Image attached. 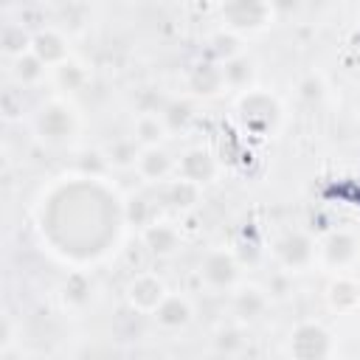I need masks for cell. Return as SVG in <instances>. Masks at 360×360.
I'll return each mask as SVG.
<instances>
[{"label": "cell", "mask_w": 360, "mask_h": 360, "mask_svg": "<svg viewBox=\"0 0 360 360\" xmlns=\"http://www.w3.org/2000/svg\"><path fill=\"white\" fill-rule=\"evenodd\" d=\"M222 20L233 31H259L270 20L267 0H222Z\"/></svg>", "instance_id": "2"}, {"label": "cell", "mask_w": 360, "mask_h": 360, "mask_svg": "<svg viewBox=\"0 0 360 360\" xmlns=\"http://www.w3.org/2000/svg\"><path fill=\"white\" fill-rule=\"evenodd\" d=\"M141 152H138V146H135V141H112L110 146H107V160L112 163V166H129V163H135V158H138Z\"/></svg>", "instance_id": "28"}, {"label": "cell", "mask_w": 360, "mask_h": 360, "mask_svg": "<svg viewBox=\"0 0 360 360\" xmlns=\"http://www.w3.org/2000/svg\"><path fill=\"white\" fill-rule=\"evenodd\" d=\"M90 290H93V284H90V278L84 273H70L65 278V284H62V298L70 307H82L90 298Z\"/></svg>", "instance_id": "25"}, {"label": "cell", "mask_w": 360, "mask_h": 360, "mask_svg": "<svg viewBox=\"0 0 360 360\" xmlns=\"http://www.w3.org/2000/svg\"><path fill=\"white\" fill-rule=\"evenodd\" d=\"M31 51L45 65H62L68 59V42L59 31H37L31 37Z\"/></svg>", "instance_id": "10"}, {"label": "cell", "mask_w": 360, "mask_h": 360, "mask_svg": "<svg viewBox=\"0 0 360 360\" xmlns=\"http://www.w3.org/2000/svg\"><path fill=\"white\" fill-rule=\"evenodd\" d=\"M267 292H270V295H278V298L287 295V292H290V281H287V276H281V273L273 276L270 284H267Z\"/></svg>", "instance_id": "33"}, {"label": "cell", "mask_w": 360, "mask_h": 360, "mask_svg": "<svg viewBox=\"0 0 360 360\" xmlns=\"http://www.w3.org/2000/svg\"><path fill=\"white\" fill-rule=\"evenodd\" d=\"M166 101H169V98H163V96H160L155 87H146V90H141V93L135 96V107H138L143 115H155V112H163Z\"/></svg>", "instance_id": "29"}, {"label": "cell", "mask_w": 360, "mask_h": 360, "mask_svg": "<svg viewBox=\"0 0 360 360\" xmlns=\"http://www.w3.org/2000/svg\"><path fill=\"white\" fill-rule=\"evenodd\" d=\"M84 82H87V70H84L79 62L65 59L62 65H56V84H59L62 90L76 93V90H82V87H84Z\"/></svg>", "instance_id": "24"}, {"label": "cell", "mask_w": 360, "mask_h": 360, "mask_svg": "<svg viewBox=\"0 0 360 360\" xmlns=\"http://www.w3.org/2000/svg\"><path fill=\"white\" fill-rule=\"evenodd\" d=\"M222 84H225V73H222V65L214 59L197 62L188 70V90L194 96H217L222 90Z\"/></svg>", "instance_id": "8"}, {"label": "cell", "mask_w": 360, "mask_h": 360, "mask_svg": "<svg viewBox=\"0 0 360 360\" xmlns=\"http://www.w3.org/2000/svg\"><path fill=\"white\" fill-rule=\"evenodd\" d=\"M290 352L298 360H318L332 354V335L321 323H298L290 335Z\"/></svg>", "instance_id": "3"}, {"label": "cell", "mask_w": 360, "mask_h": 360, "mask_svg": "<svg viewBox=\"0 0 360 360\" xmlns=\"http://www.w3.org/2000/svg\"><path fill=\"white\" fill-rule=\"evenodd\" d=\"M267 6H270V11L290 14V11H295V8L301 6V0H267Z\"/></svg>", "instance_id": "34"}, {"label": "cell", "mask_w": 360, "mask_h": 360, "mask_svg": "<svg viewBox=\"0 0 360 360\" xmlns=\"http://www.w3.org/2000/svg\"><path fill=\"white\" fill-rule=\"evenodd\" d=\"M239 115L253 132H264L278 118V101L264 90H248L239 98Z\"/></svg>", "instance_id": "4"}, {"label": "cell", "mask_w": 360, "mask_h": 360, "mask_svg": "<svg viewBox=\"0 0 360 360\" xmlns=\"http://www.w3.org/2000/svg\"><path fill=\"white\" fill-rule=\"evenodd\" d=\"M155 318H158V323L166 326V329H180V326H186V323L191 321V307H188V301L180 298V295H166V298L158 304Z\"/></svg>", "instance_id": "15"}, {"label": "cell", "mask_w": 360, "mask_h": 360, "mask_svg": "<svg viewBox=\"0 0 360 360\" xmlns=\"http://www.w3.org/2000/svg\"><path fill=\"white\" fill-rule=\"evenodd\" d=\"M214 174H217V160H214V155L208 149L194 146L180 158V177L202 186V183H211Z\"/></svg>", "instance_id": "9"}, {"label": "cell", "mask_w": 360, "mask_h": 360, "mask_svg": "<svg viewBox=\"0 0 360 360\" xmlns=\"http://www.w3.org/2000/svg\"><path fill=\"white\" fill-rule=\"evenodd\" d=\"M197 200H200V186L191 183V180H186V177L172 180L163 188V202L172 205V208H177V211H188L191 205H197Z\"/></svg>", "instance_id": "16"}, {"label": "cell", "mask_w": 360, "mask_h": 360, "mask_svg": "<svg viewBox=\"0 0 360 360\" xmlns=\"http://www.w3.org/2000/svg\"><path fill=\"white\" fill-rule=\"evenodd\" d=\"M172 155L163 149V146H146L141 149L138 155V172L146 177V180H163L169 172H172Z\"/></svg>", "instance_id": "14"}, {"label": "cell", "mask_w": 360, "mask_h": 360, "mask_svg": "<svg viewBox=\"0 0 360 360\" xmlns=\"http://www.w3.org/2000/svg\"><path fill=\"white\" fill-rule=\"evenodd\" d=\"M242 346H245V335L236 326H225L214 338V352H219V354H239Z\"/></svg>", "instance_id": "27"}, {"label": "cell", "mask_w": 360, "mask_h": 360, "mask_svg": "<svg viewBox=\"0 0 360 360\" xmlns=\"http://www.w3.org/2000/svg\"><path fill=\"white\" fill-rule=\"evenodd\" d=\"M53 3H62L65 6V3H73V0H53Z\"/></svg>", "instance_id": "35"}, {"label": "cell", "mask_w": 360, "mask_h": 360, "mask_svg": "<svg viewBox=\"0 0 360 360\" xmlns=\"http://www.w3.org/2000/svg\"><path fill=\"white\" fill-rule=\"evenodd\" d=\"M155 214H158V205L149 194H132L124 205V219L135 228H146L155 222Z\"/></svg>", "instance_id": "17"}, {"label": "cell", "mask_w": 360, "mask_h": 360, "mask_svg": "<svg viewBox=\"0 0 360 360\" xmlns=\"http://www.w3.org/2000/svg\"><path fill=\"white\" fill-rule=\"evenodd\" d=\"M45 73V62L34 53V51H25L20 56H14V65H11V76L20 82V84H34L39 82Z\"/></svg>", "instance_id": "19"}, {"label": "cell", "mask_w": 360, "mask_h": 360, "mask_svg": "<svg viewBox=\"0 0 360 360\" xmlns=\"http://www.w3.org/2000/svg\"><path fill=\"white\" fill-rule=\"evenodd\" d=\"M231 309H233V315H236L239 321H245V323L259 321V318L264 315V309H267V295H264L259 287H242V290L233 295Z\"/></svg>", "instance_id": "13"}, {"label": "cell", "mask_w": 360, "mask_h": 360, "mask_svg": "<svg viewBox=\"0 0 360 360\" xmlns=\"http://www.w3.org/2000/svg\"><path fill=\"white\" fill-rule=\"evenodd\" d=\"M163 298H166L163 281L158 276H149V273L132 278L129 287H127V301L135 312H155Z\"/></svg>", "instance_id": "6"}, {"label": "cell", "mask_w": 360, "mask_h": 360, "mask_svg": "<svg viewBox=\"0 0 360 360\" xmlns=\"http://www.w3.org/2000/svg\"><path fill=\"white\" fill-rule=\"evenodd\" d=\"M222 73H225V84L228 87H236V90H242V87H248L250 82H253V62L248 59V56H242V53H236L233 59H228V62H222Z\"/></svg>", "instance_id": "20"}, {"label": "cell", "mask_w": 360, "mask_h": 360, "mask_svg": "<svg viewBox=\"0 0 360 360\" xmlns=\"http://www.w3.org/2000/svg\"><path fill=\"white\" fill-rule=\"evenodd\" d=\"M191 118H194V107L186 98H169L163 112H160V121L166 124V129H174V132L186 129L191 124Z\"/></svg>", "instance_id": "21"}, {"label": "cell", "mask_w": 360, "mask_h": 360, "mask_svg": "<svg viewBox=\"0 0 360 360\" xmlns=\"http://www.w3.org/2000/svg\"><path fill=\"white\" fill-rule=\"evenodd\" d=\"M354 256H357V242H354L352 233L335 231L323 239V262L329 267H346Z\"/></svg>", "instance_id": "12"}, {"label": "cell", "mask_w": 360, "mask_h": 360, "mask_svg": "<svg viewBox=\"0 0 360 360\" xmlns=\"http://www.w3.org/2000/svg\"><path fill=\"white\" fill-rule=\"evenodd\" d=\"M163 129H166V124L158 121V115H141L138 124H135V138L141 143H146V146H155L160 141Z\"/></svg>", "instance_id": "26"}, {"label": "cell", "mask_w": 360, "mask_h": 360, "mask_svg": "<svg viewBox=\"0 0 360 360\" xmlns=\"http://www.w3.org/2000/svg\"><path fill=\"white\" fill-rule=\"evenodd\" d=\"M329 304L338 312H349L360 304V284L352 278H338L329 284Z\"/></svg>", "instance_id": "18"}, {"label": "cell", "mask_w": 360, "mask_h": 360, "mask_svg": "<svg viewBox=\"0 0 360 360\" xmlns=\"http://www.w3.org/2000/svg\"><path fill=\"white\" fill-rule=\"evenodd\" d=\"M239 53V39H236V34H231V31H219V34H214L211 39H208V56L214 59V62H228V59H233Z\"/></svg>", "instance_id": "23"}, {"label": "cell", "mask_w": 360, "mask_h": 360, "mask_svg": "<svg viewBox=\"0 0 360 360\" xmlns=\"http://www.w3.org/2000/svg\"><path fill=\"white\" fill-rule=\"evenodd\" d=\"M143 245L155 256H172L180 245V233L169 222H152V225L143 228Z\"/></svg>", "instance_id": "11"}, {"label": "cell", "mask_w": 360, "mask_h": 360, "mask_svg": "<svg viewBox=\"0 0 360 360\" xmlns=\"http://www.w3.org/2000/svg\"><path fill=\"white\" fill-rule=\"evenodd\" d=\"M73 132H76V115L62 101H51L37 112V135L45 143L62 146L73 138Z\"/></svg>", "instance_id": "1"}, {"label": "cell", "mask_w": 360, "mask_h": 360, "mask_svg": "<svg viewBox=\"0 0 360 360\" xmlns=\"http://www.w3.org/2000/svg\"><path fill=\"white\" fill-rule=\"evenodd\" d=\"M236 259H239V264H242V262H248V264L259 262V245H256V242H239Z\"/></svg>", "instance_id": "32"}, {"label": "cell", "mask_w": 360, "mask_h": 360, "mask_svg": "<svg viewBox=\"0 0 360 360\" xmlns=\"http://www.w3.org/2000/svg\"><path fill=\"white\" fill-rule=\"evenodd\" d=\"M107 155H101V152H84L82 158H79V172L82 174H90V180L93 177H101L104 172H107Z\"/></svg>", "instance_id": "30"}, {"label": "cell", "mask_w": 360, "mask_h": 360, "mask_svg": "<svg viewBox=\"0 0 360 360\" xmlns=\"http://www.w3.org/2000/svg\"><path fill=\"white\" fill-rule=\"evenodd\" d=\"M298 96H301V101H307V104L321 101V98H323V82H321V76L309 73L307 79H301V84H298Z\"/></svg>", "instance_id": "31"}, {"label": "cell", "mask_w": 360, "mask_h": 360, "mask_svg": "<svg viewBox=\"0 0 360 360\" xmlns=\"http://www.w3.org/2000/svg\"><path fill=\"white\" fill-rule=\"evenodd\" d=\"M276 256H278L281 264L290 267V270L307 267L309 259H312V242H309V236L301 233V231H287V233L276 242Z\"/></svg>", "instance_id": "7"}, {"label": "cell", "mask_w": 360, "mask_h": 360, "mask_svg": "<svg viewBox=\"0 0 360 360\" xmlns=\"http://www.w3.org/2000/svg\"><path fill=\"white\" fill-rule=\"evenodd\" d=\"M31 37L34 34H28L20 22H6L3 25V34H0V42H3V51L14 59V56L31 51Z\"/></svg>", "instance_id": "22"}, {"label": "cell", "mask_w": 360, "mask_h": 360, "mask_svg": "<svg viewBox=\"0 0 360 360\" xmlns=\"http://www.w3.org/2000/svg\"><path fill=\"white\" fill-rule=\"evenodd\" d=\"M202 278L208 287L214 290H225V287H233L236 278H239V259L228 250H211L205 259H202V267H200Z\"/></svg>", "instance_id": "5"}]
</instances>
